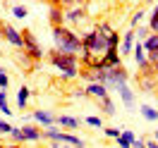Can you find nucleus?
Wrapping results in <instances>:
<instances>
[{"instance_id":"obj_1","label":"nucleus","mask_w":158,"mask_h":148,"mask_svg":"<svg viewBox=\"0 0 158 148\" xmlns=\"http://www.w3.org/2000/svg\"><path fill=\"white\" fill-rule=\"evenodd\" d=\"M53 50L65 55H79L81 53V38L69 26H55L53 29Z\"/></svg>"},{"instance_id":"obj_2","label":"nucleus","mask_w":158,"mask_h":148,"mask_svg":"<svg viewBox=\"0 0 158 148\" xmlns=\"http://www.w3.org/2000/svg\"><path fill=\"white\" fill-rule=\"evenodd\" d=\"M48 60L55 69H60L65 74V79H77L79 77V55H65V53H58V50H50Z\"/></svg>"},{"instance_id":"obj_3","label":"nucleus","mask_w":158,"mask_h":148,"mask_svg":"<svg viewBox=\"0 0 158 148\" xmlns=\"http://www.w3.org/2000/svg\"><path fill=\"white\" fill-rule=\"evenodd\" d=\"M79 38H81V50H89L91 55H96V58H103V53L108 50V36L98 34L96 29H89Z\"/></svg>"},{"instance_id":"obj_4","label":"nucleus","mask_w":158,"mask_h":148,"mask_svg":"<svg viewBox=\"0 0 158 148\" xmlns=\"http://www.w3.org/2000/svg\"><path fill=\"white\" fill-rule=\"evenodd\" d=\"M22 38H24V53L29 55L31 62L43 60V48L39 46V41H36V36H34V31H31V29H22Z\"/></svg>"},{"instance_id":"obj_5","label":"nucleus","mask_w":158,"mask_h":148,"mask_svg":"<svg viewBox=\"0 0 158 148\" xmlns=\"http://www.w3.org/2000/svg\"><path fill=\"white\" fill-rule=\"evenodd\" d=\"M137 86L144 93H153V91L158 89V81H156V77H153V69L151 72H139L137 74Z\"/></svg>"},{"instance_id":"obj_6","label":"nucleus","mask_w":158,"mask_h":148,"mask_svg":"<svg viewBox=\"0 0 158 148\" xmlns=\"http://www.w3.org/2000/svg\"><path fill=\"white\" fill-rule=\"evenodd\" d=\"M86 14H89V10L84 7V5H72L69 10H65V22H69V24H81V22H86Z\"/></svg>"},{"instance_id":"obj_7","label":"nucleus","mask_w":158,"mask_h":148,"mask_svg":"<svg viewBox=\"0 0 158 148\" xmlns=\"http://www.w3.org/2000/svg\"><path fill=\"white\" fill-rule=\"evenodd\" d=\"M48 22L50 26H65V10L60 7V2H50L48 5Z\"/></svg>"},{"instance_id":"obj_8","label":"nucleus","mask_w":158,"mask_h":148,"mask_svg":"<svg viewBox=\"0 0 158 148\" xmlns=\"http://www.w3.org/2000/svg\"><path fill=\"white\" fill-rule=\"evenodd\" d=\"M27 117H31V119H36L41 127H55V115L50 112V110H41V108H36L31 115H27Z\"/></svg>"},{"instance_id":"obj_9","label":"nucleus","mask_w":158,"mask_h":148,"mask_svg":"<svg viewBox=\"0 0 158 148\" xmlns=\"http://www.w3.org/2000/svg\"><path fill=\"white\" fill-rule=\"evenodd\" d=\"M122 65V58H120L118 48H108L103 53V58H101V67L103 69H110V67H120Z\"/></svg>"},{"instance_id":"obj_10","label":"nucleus","mask_w":158,"mask_h":148,"mask_svg":"<svg viewBox=\"0 0 158 148\" xmlns=\"http://www.w3.org/2000/svg\"><path fill=\"white\" fill-rule=\"evenodd\" d=\"M134 31L132 29H127V34L120 38V48H118V53H120V58H127V55H132V50H134Z\"/></svg>"},{"instance_id":"obj_11","label":"nucleus","mask_w":158,"mask_h":148,"mask_svg":"<svg viewBox=\"0 0 158 148\" xmlns=\"http://www.w3.org/2000/svg\"><path fill=\"white\" fill-rule=\"evenodd\" d=\"M86 98H96L101 103V100H106V98H110V93L106 89H103V86H101V84H86Z\"/></svg>"},{"instance_id":"obj_12","label":"nucleus","mask_w":158,"mask_h":148,"mask_svg":"<svg viewBox=\"0 0 158 148\" xmlns=\"http://www.w3.org/2000/svg\"><path fill=\"white\" fill-rule=\"evenodd\" d=\"M118 93H120V98H122V105H125L127 110H134V108H137V96H134V91L129 89V84H127V86H122Z\"/></svg>"},{"instance_id":"obj_13","label":"nucleus","mask_w":158,"mask_h":148,"mask_svg":"<svg viewBox=\"0 0 158 148\" xmlns=\"http://www.w3.org/2000/svg\"><path fill=\"white\" fill-rule=\"evenodd\" d=\"M55 127L77 131V129H79V119H77V117H72V115H58V117H55Z\"/></svg>"},{"instance_id":"obj_14","label":"nucleus","mask_w":158,"mask_h":148,"mask_svg":"<svg viewBox=\"0 0 158 148\" xmlns=\"http://www.w3.org/2000/svg\"><path fill=\"white\" fill-rule=\"evenodd\" d=\"M22 134H24L27 141H34V143H39L41 138H43V131H41V127H36V124H24V127H22Z\"/></svg>"},{"instance_id":"obj_15","label":"nucleus","mask_w":158,"mask_h":148,"mask_svg":"<svg viewBox=\"0 0 158 148\" xmlns=\"http://www.w3.org/2000/svg\"><path fill=\"white\" fill-rule=\"evenodd\" d=\"M58 141H60V143H67V146H74V148H84V146H86L84 138H79L77 134H67V131H62Z\"/></svg>"},{"instance_id":"obj_16","label":"nucleus","mask_w":158,"mask_h":148,"mask_svg":"<svg viewBox=\"0 0 158 148\" xmlns=\"http://www.w3.org/2000/svg\"><path fill=\"white\" fill-rule=\"evenodd\" d=\"M31 91L29 86H19V93H17V110H27V103H29Z\"/></svg>"},{"instance_id":"obj_17","label":"nucleus","mask_w":158,"mask_h":148,"mask_svg":"<svg viewBox=\"0 0 158 148\" xmlns=\"http://www.w3.org/2000/svg\"><path fill=\"white\" fill-rule=\"evenodd\" d=\"M141 48H144V53H156L158 55V34H151V36L141 43Z\"/></svg>"},{"instance_id":"obj_18","label":"nucleus","mask_w":158,"mask_h":148,"mask_svg":"<svg viewBox=\"0 0 158 148\" xmlns=\"http://www.w3.org/2000/svg\"><path fill=\"white\" fill-rule=\"evenodd\" d=\"M139 110H141V115H144V119H146V122H156V119H158V110L151 108V105H146V103H144Z\"/></svg>"},{"instance_id":"obj_19","label":"nucleus","mask_w":158,"mask_h":148,"mask_svg":"<svg viewBox=\"0 0 158 148\" xmlns=\"http://www.w3.org/2000/svg\"><path fill=\"white\" fill-rule=\"evenodd\" d=\"M146 26H148L151 34H158V5L151 10V17H148V24H146Z\"/></svg>"},{"instance_id":"obj_20","label":"nucleus","mask_w":158,"mask_h":148,"mask_svg":"<svg viewBox=\"0 0 158 148\" xmlns=\"http://www.w3.org/2000/svg\"><path fill=\"white\" fill-rule=\"evenodd\" d=\"M151 36V31H148V26L146 24H139L137 29H134V38H139V43H144V41Z\"/></svg>"},{"instance_id":"obj_21","label":"nucleus","mask_w":158,"mask_h":148,"mask_svg":"<svg viewBox=\"0 0 158 148\" xmlns=\"http://www.w3.org/2000/svg\"><path fill=\"white\" fill-rule=\"evenodd\" d=\"M60 134H62V129H60V127H48L46 131H43V138H48L50 143H53V141H58V138H60Z\"/></svg>"},{"instance_id":"obj_22","label":"nucleus","mask_w":158,"mask_h":148,"mask_svg":"<svg viewBox=\"0 0 158 148\" xmlns=\"http://www.w3.org/2000/svg\"><path fill=\"white\" fill-rule=\"evenodd\" d=\"M144 17H146V10H137L134 14H132V19H129V29L134 31L139 24H141V19H144Z\"/></svg>"},{"instance_id":"obj_23","label":"nucleus","mask_w":158,"mask_h":148,"mask_svg":"<svg viewBox=\"0 0 158 148\" xmlns=\"http://www.w3.org/2000/svg\"><path fill=\"white\" fill-rule=\"evenodd\" d=\"M0 112H2L5 117H10V115H12L10 105H7V91H0Z\"/></svg>"},{"instance_id":"obj_24","label":"nucleus","mask_w":158,"mask_h":148,"mask_svg":"<svg viewBox=\"0 0 158 148\" xmlns=\"http://www.w3.org/2000/svg\"><path fill=\"white\" fill-rule=\"evenodd\" d=\"M10 138H12V143H17V146H22V143L27 141V138H24V134H22V127H12Z\"/></svg>"},{"instance_id":"obj_25","label":"nucleus","mask_w":158,"mask_h":148,"mask_svg":"<svg viewBox=\"0 0 158 148\" xmlns=\"http://www.w3.org/2000/svg\"><path fill=\"white\" fill-rule=\"evenodd\" d=\"M98 105H101V110H103L106 115H110V117L115 115V103H113V98H106V100H101Z\"/></svg>"},{"instance_id":"obj_26","label":"nucleus","mask_w":158,"mask_h":148,"mask_svg":"<svg viewBox=\"0 0 158 148\" xmlns=\"http://www.w3.org/2000/svg\"><path fill=\"white\" fill-rule=\"evenodd\" d=\"M120 38H122L120 31H113V34L108 36V48H120Z\"/></svg>"},{"instance_id":"obj_27","label":"nucleus","mask_w":158,"mask_h":148,"mask_svg":"<svg viewBox=\"0 0 158 148\" xmlns=\"http://www.w3.org/2000/svg\"><path fill=\"white\" fill-rule=\"evenodd\" d=\"M84 122H86L89 127H94V129H101V127H103V119H101V117H96V115H89V117L84 119Z\"/></svg>"},{"instance_id":"obj_28","label":"nucleus","mask_w":158,"mask_h":148,"mask_svg":"<svg viewBox=\"0 0 158 148\" xmlns=\"http://www.w3.org/2000/svg\"><path fill=\"white\" fill-rule=\"evenodd\" d=\"M12 14H15L17 19H24V17L29 14V10H27L24 5H15V7H12Z\"/></svg>"},{"instance_id":"obj_29","label":"nucleus","mask_w":158,"mask_h":148,"mask_svg":"<svg viewBox=\"0 0 158 148\" xmlns=\"http://www.w3.org/2000/svg\"><path fill=\"white\" fill-rule=\"evenodd\" d=\"M17 60H19V65H22L24 69H31L34 65H36V62H31V60H29V55H27V53H19V58H17Z\"/></svg>"},{"instance_id":"obj_30","label":"nucleus","mask_w":158,"mask_h":148,"mask_svg":"<svg viewBox=\"0 0 158 148\" xmlns=\"http://www.w3.org/2000/svg\"><path fill=\"white\" fill-rule=\"evenodd\" d=\"M103 134H106L108 138H120L122 129H118V127H106V129H103Z\"/></svg>"},{"instance_id":"obj_31","label":"nucleus","mask_w":158,"mask_h":148,"mask_svg":"<svg viewBox=\"0 0 158 148\" xmlns=\"http://www.w3.org/2000/svg\"><path fill=\"white\" fill-rule=\"evenodd\" d=\"M120 138H122V141H125V143H129V146H132V141H134V131H129V129H122V134H120Z\"/></svg>"},{"instance_id":"obj_32","label":"nucleus","mask_w":158,"mask_h":148,"mask_svg":"<svg viewBox=\"0 0 158 148\" xmlns=\"http://www.w3.org/2000/svg\"><path fill=\"white\" fill-rule=\"evenodd\" d=\"M7 84H10V79H7V74L2 72V74H0V91H5V89H7Z\"/></svg>"},{"instance_id":"obj_33","label":"nucleus","mask_w":158,"mask_h":148,"mask_svg":"<svg viewBox=\"0 0 158 148\" xmlns=\"http://www.w3.org/2000/svg\"><path fill=\"white\" fill-rule=\"evenodd\" d=\"M132 148H146V138H134V141H132Z\"/></svg>"},{"instance_id":"obj_34","label":"nucleus","mask_w":158,"mask_h":148,"mask_svg":"<svg viewBox=\"0 0 158 148\" xmlns=\"http://www.w3.org/2000/svg\"><path fill=\"white\" fill-rule=\"evenodd\" d=\"M72 96H74V98H86V91H84V89H79V91H74Z\"/></svg>"},{"instance_id":"obj_35","label":"nucleus","mask_w":158,"mask_h":148,"mask_svg":"<svg viewBox=\"0 0 158 148\" xmlns=\"http://www.w3.org/2000/svg\"><path fill=\"white\" fill-rule=\"evenodd\" d=\"M50 148H69V146H67V143H60V141H53V146H50Z\"/></svg>"},{"instance_id":"obj_36","label":"nucleus","mask_w":158,"mask_h":148,"mask_svg":"<svg viewBox=\"0 0 158 148\" xmlns=\"http://www.w3.org/2000/svg\"><path fill=\"white\" fill-rule=\"evenodd\" d=\"M115 141H118V146H120V148H132V146H129V143H125L122 138H115Z\"/></svg>"},{"instance_id":"obj_37","label":"nucleus","mask_w":158,"mask_h":148,"mask_svg":"<svg viewBox=\"0 0 158 148\" xmlns=\"http://www.w3.org/2000/svg\"><path fill=\"white\" fill-rule=\"evenodd\" d=\"M153 77H156V81H158V65H153Z\"/></svg>"},{"instance_id":"obj_38","label":"nucleus","mask_w":158,"mask_h":148,"mask_svg":"<svg viewBox=\"0 0 158 148\" xmlns=\"http://www.w3.org/2000/svg\"><path fill=\"white\" fill-rule=\"evenodd\" d=\"M153 141H156V143H158V129H156V131H153Z\"/></svg>"},{"instance_id":"obj_39","label":"nucleus","mask_w":158,"mask_h":148,"mask_svg":"<svg viewBox=\"0 0 158 148\" xmlns=\"http://www.w3.org/2000/svg\"><path fill=\"white\" fill-rule=\"evenodd\" d=\"M5 148H22V146H17V143H10V146H5Z\"/></svg>"},{"instance_id":"obj_40","label":"nucleus","mask_w":158,"mask_h":148,"mask_svg":"<svg viewBox=\"0 0 158 148\" xmlns=\"http://www.w3.org/2000/svg\"><path fill=\"white\" fill-rule=\"evenodd\" d=\"M0 74H2V65H0Z\"/></svg>"},{"instance_id":"obj_41","label":"nucleus","mask_w":158,"mask_h":148,"mask_svg":"<svg viewBox=\"0 0 158 148\" xmlns=\"http://www.w3.org/2000/svg\"><path fill=\"white\" fill-rule=\"evenodd\" d=\"M0 148H5V143H0Z\"/></svg>"},{"instance_id":"obj_42","label":"nucleus","mask_w":158,"mask_h":148,"mask_svg":"<svg viewBox=\"0 0 158 148\" xmlns=\"http://www.w3.org/2000/svg\"><path fill=\"white\" fill-rule=\"evenodd\" d=\"M156 110H158V108H156Z\"/></svg>"}]
</instances>
